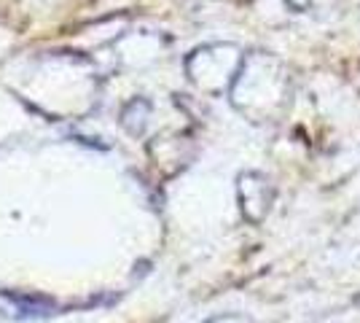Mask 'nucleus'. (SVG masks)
Listing matches in <instances>:
<instances>
[{
  "mask_svg": "<svg viewBox=\"0 0 360 323\" xmlns=\"http://www.w3.org/2000/svg\"><path fill=\"white\" fill-rule=\"evenodd\" d=\"M51 302L46 299H30V296H14V293H0V315L11 318H41L51 312Z\"/></svg>",
  "mask_w": 360,
  "mask_h": 323,
  "instance_id": "1",
  "label": "nucleus"
}]
</instances>
